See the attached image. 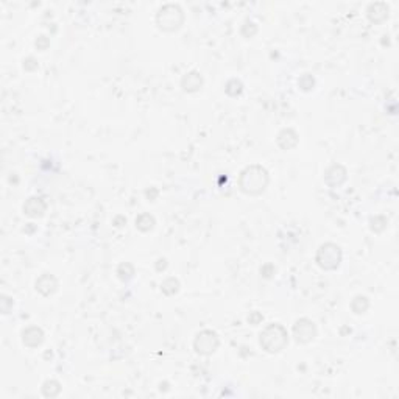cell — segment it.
<instances>
[{"mask_svg": "<svg viewBox=\"0 0 399 399\" xmlns=\"http://www.w3.org/2000/svg\"><path fill=\"white\" fill-rule=\"evenodd\" d=\"M270 183V175L265 167L259 164H251L245 167L239 176V189L250 197H258L264 193Z\"/></svg>", "mask_w": 399, "mask_h": 399, "instance_id": "1", "label": "cell"}, {"mask_svg": "<svg viewBox=\"0 0 399 399\" xmlns=\"http://www.w3.org/2000/svg\"><path fill=\"white\" fill-rule=\"evenodd\" d=\"M259 343L262 346V350L270 352V354L281 352L288 345L287 329L279 323L267 325L259 335Z\"/></svg>", "mask_w": 399, "mask_h": 399, "instance_id": "2", "label": "cell"}, {"mask_svg": "<svg viewBox=\"0 0 399 399\" xmlns=\"http://www.w3.org/2000/svg\"><path fill=\"white\" fill-rule=\"evenodd\" d=\"M184 23V13L180 5L176 3H165L159 8L156 13V25L161 31L173 33L180 30Z\"/></svg>", "mask_w": 399, "mask_h": 399, "instance_id": "3", "label": "cell"}, {"mask_svg": "<svg viewBox=\"0 0 399 399\" xmlns=\"http://www.w3.org/2000/svg\"><path fill=\"white\" fill-rule=\"evenodd\" d=\"M342 259H343L342 248L332 242H326L323 245H320L317 256H315L317 265L321 270H326V271L337 270L342 264Z\"/></svg>", "mask_w": 399, "mask_h": 399, "instance_id": "4", "label": "cell"}, {"mask_svg": "<svg viewBox=\"0 0 399 399\" xmlns=\"http://www.w3.org/2000/svg\"><path fill=\"white\" fill-rule=\"evenodd\" d=\"M220 346V338L217 332L211 329H205L197 334L193 340V350L200 355H212Z\"/></svg>", "mask_w": 399, "mask_h": 399, "instance_id": "5", "label": "cell"}, {"mask_svg": "<svg viewBox=\"0 0 399 399\" xmlns=\"http://www.w3.org/2000/svg\"><path fill=\"white\" fill-rule=\"evenodd\" d=\"M292 334L295 337V342L300 345H307L313 342L317 338V325L313 323L310 318H300L295 321V325L292 328Z\"/></svg>", "mask_w": 399, "mask_h": 399, "instance_id": "6", "label": "cell"}, {"mask_svg": "<svg viewBox=\"0 0 399 399\" xmlns=\"http://www.w3.org/2000/svg\"><path fill=\"white\" fill-rule=\"evenodd\" d=\"M348 170L346 167L342 164H332L329 168H326L325 172V183L329 188H340V186L346 181Z\"/></svg>", "mask_w": 399, "mask_h": 399, "instance_id": "7", "label": "cell"}, {"mask_svg": "<svg viewBox=\"0 0 399 399\" xmlns=\"http://www.w3.org/2000/svg\"><path fill=\"white\" fill-rule=\"evenodd\" d=\"M21 337H22V343L27 348H31L33 350V348H38L44 343L46 334H44V330L38 326H28L22 330Z\"/></svg>", "mask_w": 399, "mask_h": 399, "instance_id": "8", "label": "cell"}, {"mask_svg": "<svg viewBox=\"0 0 399 399\" xmlns=\"http://www.w3.org/2000/svg\"><path fill=\"white\" fill-rule=\"evenodd\" d=\"M46 209H47V203L42 198H39V197H30L22 206L23 214L27 217H30V218L42 217V215H44Z\"/></svg>", "mask_w": 399, "mask_h": 399, "instance_id": "9", "label": "cell"}, {"mask_svg": "<svg viewBox=\"0 0 399 399\" xmlns=\"http://www.w3.org/2000/svg\"><path fill=\"white\" fill-rule=\"evenodd\" d=\"M35 285H36V290L42 296H52L58 290V279L53 275L44 273V275H41L36 279V284Z\"/></svg>", "mask_w": 399, "mask_h": 399, "instance_id": "10", "label": "cell"}, {"mask_svg": "<svg viewBox=\"0 0 399 399\" xmlns=\"http://www.w3.org/2000/svg\"><path fill=\"white\" fill-rule=\"evenodd\" d=\"M203 84H205V80H203L201 73L197 70H190L181 78V88L184 92H189V94L198 92L203 88Z\"/></svg>", "mask_w": 399, "mask_h": 399, "instance_id": "11", "label": "cell"}, {"mask_svg": "<svg viewBox=\"0 0 399 399\" xmlns=\"http://www.w3.org/2000/svg\"><path fill=\"white\" fill-rule=\"evenodd\" d=\"M300 142V138H298V133H296L293 128H284L278 133V138H276V143L279 148L282 150H292L298 145Z\"/></svg>", "mask_w": 399, "mask_h": 399, "instance_id": "12", "label": "cell"}, {"mask_svg": "<svg viewBox=\"0 0 399 399\" xmlns=\"http://www.w3.org/2000/svg\"><path fill=\"white\" fill-rule=\"evenodd\" d=\"M388 6L384 2H375L368 6L367 16L373 23H382L388 19Z\"/></svg>", "mask_w": 399, "mask_h": 399, "instance_id": "13", "label": "cell"}, {"mask_svg": "<svg viewBox=\"0 0 399 399\" xmlns=\"http://www.w3.org/2000/svg\"><path fill=\"white\" fill-rule=\"evenodd\" d=\"M155 225H156V220L151 214H148V212H143V214H139L136 217V228L142 233L151 231V229L155 228Z\"/></svg>", "mask_w": 399, "mask_h": 399, "instance_id": "14", "label": "cell"}, {"mask_svg": "<svg viewBox=\"0 0 399 399\" xmlns=\"http://www.w3.org/2000/svg\"><path fill=\"white\" fill-rule=\"evenodd\" d=\"M41 392L46 398H56L59 393H61V384L55 379H47L44 384H42Z\"/></svg>", "mask_w": 399, "mask_h": 399, "instance_id": "15", "label": "cell"}, {"mask_svg": "<svg viewBox=\"0 0 399 399\" xmlns=\"http://www.w3.org/2000/svg\"><path fill=\"white\" fill-rule=\"evenodd\" d=\"M116 273H117V276H118V279H120V281L128 282L130 279L134 278L136 270H134L133 264H130V262H122V264L117 267V271H116Z\"/></svg>", "mask_w": 399, "mask_h": 399, "instance_id": "16", "label": "cell"}, {"mask_svg": "<svg viewBox=\"0 0 399 399\" xmlns=\"http://www.w3.org/2000/svg\"><path fill=\"white\" fill-rule=\"evenodd\" d=\"M161 290H163L164 295L167 296H172V295H176L180 292V281H178L176 278H165L163 282H161Z\"/></svg>", "mask_w": 399, "mask_h": 399, "instance_id": "17", "label": "cell"}, {"mask_svg": "<svg viewBox=\"0 0 399 399\" xmlns=\"http://www.w3.org/2000/svg\"><path fill=\"white\" fill-rule=\"evenodd\" d=\"M370 307V300L367 298V296H363V295H357L355 298L351 301V309L354 313H357V315H362V313H365L368 310Z\"/></svg>", "mask_w": 399, "mask_h": 399, "instance_id": "18", "label": "cell"}, {"mask_svg": "<svg viewBox=\"0 0 399 399\" xmlns=\"http://www.w3.org/2000/svg\"><path fill=\"white\" fill-rule=\"evenodd\" d=\"M225 92L229 97H239L243 92V83L240 80H237V78L229 80L225 84Z\"/></svg>", "mask_w": 399, "mask_h": 399, "instance_id": "19", "label": "cell"}, {"mask_svg": "<svg viewBox=\"0 0 399 399\" xmlns=\"http://www.w3.org/2000/svg\"><path fill=\"white\" fill-rule=\"evenodd\" d=\"M387 225H388V220L384 215H375V217H371V220H370L371 231L373 233H377V234L382 233V231H385Z\"/></svg>", "mask_w": 399, "mask_h": 399, "instance_id": "20", "label": "cell"}, {"mask_svg": "<svg viewBox=\"0 0 399 399\" xmlns=\"http://www.w3.org/2000/svg\"><path fill=\"white\" fill-rule=\"evenodd\" d=\"M315 86V78L310 73H303L298 78V88L304 92H310Z\"/></svg>", "mask_w": 399, "mask_h": 399, "instance_id": "21", "label": "cell"}, {"mask_svg": "<svg viewBox=\"0 0 399 399\" xmlns=\"http://www.w3.org/2000/svg\"><path fill=\"white\" fill-rule=\"evenodd\" d=\"M240 33H242V36H245V38H253L258 33V25L254 23L253 21H245V23L242 25V28H240Z\"/></svg>", "mask_w": 399, "mask_h": 399, "instance_id": "22", "label": "cell"}, {"mask_svg": "<svg viewBox=\"0 0 399 399\" xmlns=\"http://www.w3.org/2000/svg\"><path fill=\"white\" fill-rule=\"evenodd\" d=\"M0 307H2V313L3 315H8L13 310V300L10 296L2 295V300H0Z\"/></svg>", "mask_w": 399, "mask_h": 399, "instance_id": "23", "label": "cell"}, {"mask_svg": "<svg viewBox=\"0 0 399 399\" xmlns=\"http://www.w3.org/2000/svg\"><path fill=\"white\" fill-rule=\"evenodd\" d=\"M35 46L38 47V50H41V52H44V50H47L50 47V39L46 36V35H39L35 41Z\"/></svg>", "mask_w": 399, "mask_h": 399, "instance_id": "24", "label": "cell"}, {"mask_svg": "<svg viewBox=\"0 0 399 399\" xmlns=\"http://www.w3.org/2000/svg\"><path fill=\"white\" fill-rule=\"evenodd\" d=\"M39 67L38 61L33 56H28V58H25L23 59V69L25 70H28V72H33V70H36Z\"/></svg>", "mask_w": 399, "mask_h": 399, "instance_id": "25", "label": "cell"}, {"mask_svg": "<svg viewBox=\"0 0 399 399\" xmlns=\"http://www.w3.org/2000/svg\"><path fill=\"white\" fill-rule=\"evenodd\" d=\"M262 321H264V315H262L260 312H251L250 315H248V323L253 325V326L260 325Z\"/></svg>", "mask_w": 399, "mask_h": 399, "instance_id": "26", "label": "cell"}, {"mask_svg": "<svg viewBox=\"0 0 399 399\" xmlns=\"http://www.w3.org/2000/svg\"><path fill=\"white\" fill-rule=\"evenodd\" d=\"M167 268V259L161 258L156 260V271H164Z\"/></svg>", "mask_w": 399, "mask_h": 399, "instance_id": "27", "label": "cell"}, {"mask_svg": "<svg viewBox=\"0 0 399 399\" xmlns=\"http://www.w3.org/2000/svg\"><path fill=\"white\" fill-rule=\"evenodd\" d=\"M125 223H126V218H125V217H122V215L116 217V218H114V222H113V225H114V226H123Z\"/></svg>", "mask_w": 399, "mask_h": 399, "instance_id": "28", "label": "cell"}, {"mask_svg": "<svg viewBox=\"0 0 399 399\" xmlns=\"http://www.w3.org/2000/svg\"><path fill=\"white\" fill-rule=\"evenodd\" d=\"M145 193H147V198H148L150 201H155V200H156V197H158V193H159V192H158V190H156L155 188H151V193H150L148 190H147Z\"/></svg>", "mask_w": 399, "mask_h": 399, "instance_id": "29", "label": "cell"}]
</instances>
